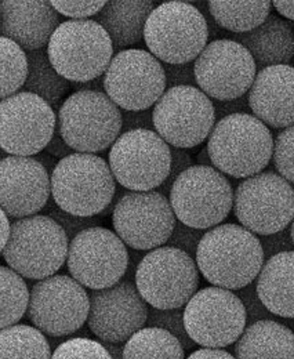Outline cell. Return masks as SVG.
<instances>
[{
	"instance_id": "obj_52",
	"label": "cell",
	"mask_w": 294,
	"mask_h": 359,
	"mask_svg": "<svg viewBox=\"0 0 294 359\" xmlns=\"http://www.w3.org/2000/svg\"><path fill=\"white\" fill-rule=\"evenodd\" d=\"M111 359H123V344L119 343H102Z\"/></svg>"
},
{
	"instance_id": "obj_36",
	"label": "cell",
	"mask_w": 294,
	"mask_h": 359,
	"mask_svg": "<svg viewBox=\"0 0 294 359\" xmlns=\"http://www.w3.org/2000/svg\"><path fill=\"white\" fill-rule=\"evenodd\" d=\"M271 161L278 175L294 185V125L281 130L274 138Z\"/></svg>"
},
{
	"instance_id": "obj_18",
	"label": "cell",
	"mask_w": 294,
	"mask_h": 359,
	"mask_svg": "<svg viewBox=\"0 0 294 359\" xmlns=\"http://www.w3.org/2000/svg\"><path fill=\"white\" fill-rule=\"evenodd\" d=\"M55 128L57 115L41 97L20 91L0 100V148L7 155L41 154Z\"/></svg>"
},
{
	"instance_id": "obj_54",
	"label": "cell",
	"mask_w": 294,
	"mask_h": 359,
	"mask_svg": "<svg viewBox=\"0 0 294 359\" xmlns=\"http://www.w3.org/2000/svg\"><path fill=\"white\" fill-rule=\"evenodd\" d=\"M290 235H292V241H293V245H294V219L293 222H292V224H290Z\"/></svg>"
},
{
	"instance_id": "obj_5",
	"label": "cell",
	"mask_w": 294,
	"mask_h": 359,
	"mask_svg": "<svg viewBox=\"0 0 294 359\" xmlns=\"http://www.w3.org/2000/svg\"><path fill=\"white\" fill-rule=\"evenodd\" d=\"M54 69L69 83H84L104 76L114 46L94 20H67L58 25L46 47Z\"/></svg>"
},
{
	"instance_id": "obj_35",
	"label": "cell",
	"mask_w": 294,
	"mask_h": 359,
	"mask_svg": "<svg viewBox=\"0 0 294 359\" xmlns=\"http://www.w3.org/2000/svg\"><path fill=\"white\" fill-rule=\"evenodd\" d=\"M51 359H111L104 344L86 336L72 337L58 344Z\"/></svg>"
},
{
	"instance_id": "obj_1",
	"label": "cell",
	"mask_w": 294,
	"mask_h": 359,
	"mask_svg": "<svg viewBox=\"0 0 294 359\" xmlns=\"http://www.w3.org/2000/svg\"><path fill=\"white\" fill-rule=\"evenodd\" d=\"M195 262L213 286L236 292L257 279L265 260L257 235L227 223L205 232Z\"/></svg>"
},
{
	"instance_id": "obj_21",
	"label": "cell",
	"mask_w": 294,
	"mask_h": 359,
	"mask_svg": "<svg viewBox=\"0 0 294 359\" xmlns=\"http://www.w3.org/2000/svg\"><path fill=\"white\" fill-rule=\"evenodd\" d=\"M51 198L50 175L34 156L0 161V209L8 219L39 215Z\"/></svg>"
},
{
	"instance_id": "obj_51",
	"label": "cell",
	"mask_w": 294,
	"mask_h": 359,
	"mask_svg": "<svg viewBox=\"0 0 294 359\" xmlns=\"http://www.w3.org/2000/svg\"><path fill=\"white\" fill-rule=\"evenodd\" d=\"M34 158H35V159L42 165L43 168L47 170V173H48V175H51V173H53V170L55 169V166H57V163H58V159L53 158L51 155L46 154L44 151L41 152V154H38V155H35Z\"/></svg>"
},
{
	"instance_id": "obj_23",
	"label": "cell",
	"mask_w": 294,
	"mask_h": 359,
	"mask_svg": "<svg viewBox=\"0 0 294 359\" xmlns=\"http://www.w3.org/2000/svg\"><path fill=\"white\" fill-rule=\"evenodd\" d=\"M60 24L61 15L50 1H0V36L10 39L25 53L47 47Z\"/></svg>"
},
{
	"instance_id": "obj_19",
	"label": "cell",
	"mask_w": 294,
	"mask_h": 359,
	"mask_svg": "<svg viewBox=\"0 0 294 359\" xmlns=\"http://www.w3.org/2000/svg\"><path fill=\"white\" fill-rule=\"evenodd\" d=\"M194 71L196 88L211 101L246 95L257 74L250 53L228 38L209 42L194 61Z\"/></svg>"
},
{
	"instance_id": "obj_41",
	"label": "cell",
	"mask_w": 294,
	"mask_h": 359,
	"mask_svg": "<svg viewBox=\"0 0 294 359\" xmlns=\"http://www.w3.org/2000/svg\"><path fill=\"white\" fill-rule=\"evenodd\" d=\"M289 226L279 232L271 233V235L258 236V241H260V245H261V249L264 253V260H268V259H271L276 255L285 253V252H294L293 241H292Z\"/></svg>"
},
{
	"instance_id": "obj_20",
	"label": "cell",
	"mask_w": 294,
	"mask_h": 359,
	"mask_svg": "<svg viewBox=\"0 0 294 359\" xmlns=\"http://www.w3.org/2000/svg\"><path fill=\"white\" fill-rule=\"evenodd\" d=\"M88 300L86 323L101 343L123 344L147 326L149 307L133 280L123 278L111 287L91 290Z\"/></svg>"
},
{
	"instance_id": "obj_53",
	"label": "cell",
	"mask_w": 294,
	"mask_h": 359,
	"mask_svg": "<svg viewBox=\"0 0 294 359\" xmlns=\"http://www.w3.org/2000/svg\"><path fill=\"white\" fill-rule=\"evenodd\" d=\"M196 162L198 165H202V166H213L211 165V156H209V152H208V148H202L199 151V154L196 155Z\"/></svg>"
},
{
	"instance_id": "obj_37",
	"label": "cell",
	"mask_w": 294,
	"mask_h": 359,
	"mask_svg": "<svg viewBox=\"0 0 294 359\" xmlns=\"http://www.w3.org/2000/svg\"><path fill=\"white\" fill-rule=\"evenodd\" d=\"M43 210L46 212V216L51 217L54 222H57L58 224L61 225V228L65 231L69 241L87 228L101 226V217L100 216H94V217L74 216V215L67 213V212L61 210L60 208H57V205L54 203V201L51 198H50V201L47 202L46 208Z\"/></svg>"
},
{
	"instance_id": "obj_28",
	"label": "cell",
	"mask_w": 294,
	"mask_h": 359,
	"mask_svg": "<svg viewBox=\"0 0 294 359\" xmlns=\"http://www.w3.org/2000/svg\"><path fill=\"white\" fill-rule=\"evenodd\" d=\"M27 61L28 74L21 91L41 97L53 109L60 108L62 98L71 89V83L54 69L46 48L28 51Z\"/></svg>"
},
{
	"instance_id": "obj_2",
	"label": "cell",
	"mask_w": 294,
	"mask_h": 359,
	"mask_svg": "<svg viewBox=\"0 0 294 359\" xmlns=\"http://www.w3.org/2000/svg\"><path fill=\"white\" fill-rule=\"evenodd\" d=\"M51 199L61 210L79 217L101 216L112 203L116 181L105 159L74 152L58 161L50 175Z\"/></svg>"
},
{
	"instance_id": "obj_39",
	"label": "cell",
	"mask_w": 294,
	"mask_h": 359,
	"mask_svg": "<svg viewBox=\"0 0 294 359\" xmlns=\"http://www.w3.org/2000/svg\"><path fill=\"white\" fill-rule=\"evenodd\" d=\"M53 8L69 20H90L95 17L107 1H50Z\"/></svg>"
},
{
	"instance_id": "obj_8",
	"label": "cell",
	"mask_w": 294,
	"mask_h": 359,
	"mask_svg": "<svg viewBox=\"0 0 294 359\" xmlns=\"http://www.w3.org/2000/svg\"><path fill=\"white\" fill-rule=\"evenodd\" d=\"M199 283L195 259L168 245L147 252L134 275L141 297L158 310L184 309L199 290Z\"/></svg>"
},
{
	"instance_id": "obj_25",
	"label": "cell",
	"mask_w": 294,
	"mask_h": 359,
	"mask_svg": "<svg viewBox=\"0 0 294 359\" xmlns=\"http://www.w3.org/2000/svg\"><path fill=\"white\" fill-rule=\"evenodd\" d=\"M154 8V1L112 0L105 3L94 21L108 34L114 51H122L144 39L145 22Z\"/></svg>"
},
{
	"instance_id": "obj_7",
	"label": "cell",
	"mask_w": 294,
	"mask_h": 359,
	"mask_svg": "<svg viewBox=\"0 0 294 359\" xmlns=\"http://www.w3.org/2000/svg\"><path fill=\"white\" fill-rule=\"evenodd\" d=\"M144 42L162 64L194 62L209 43L208 24L189 1H163L145 22Z\"/></svg>"
},
{
	"instance_id": "obj_47",
	"label": "cell",
	"mask_w": 294,
	"mask_h": 359,
	"mask_svg": "<svg viewBox=\"0 0 294 359\" xmlns=\"http://www.w3.org/2000/svg\"><path fill=\"white\" fill-rule=\"evenodd\" d=\"M185 359H236L232 354L221 348H201L189 354Z\"/></svg>"
},
{
	"instance_id": "obj_49",
	"label": "cell",
	"mask_w": 294,
	"mask_h": 359,
	"mask_svg": "<svg viewBox=\"0 0 294 359\" xmlns=\"http://www.w3.org/2000/svg\"><path fill=\"white\" fill-rule=\"evenodd\" d=\"M272 7H275V10L285 18L290 20L294 22V1H272Z\"/></svg>"
},
{
	"instance_id": "obj_4",
	"label": "cell",
	"mask_w": 294,
	"mask_h": 359,
	"mask_svg": "<svg viewBox=\"0 0 294 359\" xmlns=\"http://www.w3.org/2000/svg\"><path fill=\"white\" fill-rule=\"evenodd\" d=\"M69 239L61 225L46 215L14 220L1 252L7 267L20 276L42 280L67 263Z\"/></svg>"
},
{
	"instance_id": "obj_16",
	"label": "cell",
	"mask_w": 294,
	"mask_h": 359,
	"mask_svg": "<svg viewBox=\"0 0 294 359\" xmlns=\"http://www.w3.org/2000/svg\"><path fill=\"white\" fill-rule=\"evenodd\" d=\"M67 267L71 276L90 290L121 282L128 267V249L111 229L93 226L69 241Z\"/></svg>"
},
{
	"instance_id": "obj_14",
	"label": "cell",
	"mask_w": 294,
	"mask_h": 359,
	"mask_svg": "<svg viewBox=\"0 0 294 359\" xmlns=\"http://www.w3.org/2000/svg\"><path fill=\"white\" fill-rule=\"evenodd\" d=\"M115 181L127 191H155L168 179L171 152L154 130H131L118 137L108 155Z\"/></svg>"
},
{
	"instance_id": "obj_24",
	"label": "cell",
	"mask_w": 294,
	"mask_h": 359,
	"mask_svg": "<svg viewBox=\"0 0 294 359\" xmlns=\"http://www.w3.org/2000/svg\"><path fill=\"white\" fill-rule=\"evenodd\" d=\"M228 39L243 46L250 53L257 71L275 65H290L293 61L292 24L276 14H269L250 32L232 35Z\"/></svg>"
},
{
	"instance_id": "obj_44",
	"label": "cell",
	"mask_w": 294,
	"mask_h": 359,
	"mask_svg": "<svg viewBox=\"0 0 294 359\" xmlns=\"http://www.w3.org/2000/svg\"><path fill=\"white\" fill-rule=\"evenodd\" d=\"M131 130H154L152 109L122 111V133Z\"/></svg>"
},
{
	"instance_id": "obj_31",
	"label": "cell",
	"mask_w": 294,
	"mask_h": 359,
	"mask_svg": "<svg viewBox=\"0 0 294 359\" xmlns=\"http://www.w3.org/2000/svg\"><path fill=\"white\" fill-rule=\"evenodd\" d=\"M123 359H185V351L166 330L147 326L123 344Z\"/></svg>"
},
{
	"instance_id": "obj_29",
	"label": "cell",
	"mask_w": 294,
	"mask_h": 359,
	"mask_svg": "<svg viewBox=\"0 0 294 359\" xmlns=\"http://www.w3.org/2000/svg\"><path fill=\"white\" fill-rule=\"evenodd\" d=\"M271 1H209L211 18L227 32L241 35L260 27L271 14Z\"/></svg>"
},
{
	"instance_id": "obj_17",
	"label": "cell",
	"mask_w": 294,
	"mask_h": 359,
	"mask_svg": "<svg viewBox=\"0 0 294 359\" xmlns=\"http://www.w3.org/2000/svg\"><path fill=\"white\" fill-rule=\"evenodd\" d=\"M175 223L168 198L159 191H126L112 210L114 232L138 252L165 246Z\"/></svg>"
},
{
	"instance_id": "obj_30",
	"label": "cell",
	"mask_w": 294,
	"mask_h": 359,
	"mask_svg": "<svg viewBox=\"0 0 294 359\" xmlns=\"http://www.w3.org/2000/svg\"><path fill=\"white\" fill-rule=\"evenodd\" d=\"M47 337L34 326L17 323L0 329V359H51Z\"/></svg>"
},
{
	"instance_id": "obj_50",
	"label": "cell",
	"mask_w": 294,
	"mask_h": 359,
	"mask_svg": "<svg viewBox=\"0 0 294 359\" xmlns=\"http://www.w3.org/2000/svg\"><path fill=\"white\" fill-rule=\"evenodd\" d=\"M71 88H74L75 91H104L102 76L84 83H71Z\"/></svg>"
},
{
	"instance_id": "obj_40",
	"label": "cell",
	"mask_w": 294,
	"mask_h": 359,
	"mask_svg": "<svg viewBox=\"0 0 294 359\" xmlns=\"http://www.w3.org/2000/svg\"><path fill=\"white\" fill-rule=\"evenodd\" d=\"M236 296L241 299L245 311H246V322L252 325L254 322L264 320V319H274L275 315L271 314L265 306L261 303L257 290H255V280L250 285L236 290Z\"/></svg>"
},
{
	"instance_id": "obj_46",
	"label": "cell",
	"mask_w": 294,
	"mask_h": 359,
	"mask_svg": "<svg viewBox=\"0 0 294 359\" xmlns=\"http://www.w3.org/2000/svg\"><path fill=\"white\" fill-rule=\"evenodd\" d=\"M44 152L48 154V155H51L53 158L61 161V159H64V158L72 155L75 151L62 140V137L60 135L58 129L55 128V132H54V135L51 137V140L48 141V144L46 145Z\"/></svg>"
},
{
	"instance_id": "obj_43",
	"label": "cell",
	"mask_w": 294,
	"mask_h": 359,
	"mask_svg": "<svg viewBox=\"0 0 294 359\" xmlns=\"http://www.w3.org/2000/svg\"><path fill=\"white\" fill-rule=\"evenodd\" d=\"M170 152H171V165H170L168 179L165 180V182L158 188V191L161 194H163L165 196H168L170 194V189H171V187H173V184L177 180V177L182 172H185L187 169L194 166V161L185 149L170 147Z\"/></svg>"
},
{
	"instance_id": "obj_32",
	"label": "cell",
	"mask_w": 294,
	"mask_h": 359,
	"mask_svg": "<svg viewBox=\"0 0 294 359\" xmlns=\"http://www.w3.org/2000/svg\"><path fill=\"white\" fill-rule=\"evenodd\" d=\"M29 287L22 276L0 266V329L17 325L27 314Z\"/></svg>"
},
{
	"instance_id": "obj_56",
	"label": "cell",
	"mask_w": 294,
	"mask_h": 359,
	"mask_svg": "<svg viewBox=\"0 0 294 359\" xmlns=\"http://www.w3.org/2000/svg\"><path fill=\"white\" fill-rule=\"evenodd\" d=\"M292 29H293V36H294V22L292 24Z\"/></svg>"
},
{
	"instance_id": "obj_11",
	"label": "cell",
	"mask_w": 294,
	"mask_h": 359,
	"mask_svg": "<svg viewBox=\"0 0 294 359\" xmlns=\"http://www.w3.org/2000/svg\"><path fill=\"white\" fill-rule=\"evenodd\" d=\"M88 293L69 275H53L29 289L27 318L48 337H67L79 332L87 320Z\"/></svg>"
},
{
	"instance_id": "obj_33",
	"label": "cell",
	"mask_w": 294,
	"mask_h": 359,
	"mask_svg": "<svg viewBox=\"0 0 294 359\" xmlns=\"http://www.w3.org/2000/svg\"><path fill=\"white\" fill-rule=\"evenodd\" d=\"M27 74V53L10 39L0 36V100L20 93Z\"/></svg>"
},
{
	"instance_id": "obj_27",
	"label": "cell",
	"mask_w": 294,
	"mask_h": 359,
	"mask_svg": "<svg viewBox=\"0 0 294 359\" xmlns=\"http://www.w3.org/2000/svg\"><path fill=\"white\" fill-rule=\"evenodd\" d=\"M236 359H294V332L275 319L248 325L235 343Z\"/></svg>"
},
{
	"instance_id": "obj_42",
	"label": "cell",
	"mask_w": 294,
	"mask_h": 359,
	"mask_svg": "<svg viewBox=\"0 0 294 359\" xmlns=\"http://www.w3.org/2000/svg\"><path fill=\"white\" fill-rule=\"evenodd\" d=\"M165 76H166V88H181V86H192L196 88L194 62L187 64H163Z\"/></svg>"
},
{
	"instance_id": "obj_48",
	"label": "cell",
	"mask_w": 294,
	"mask_h": 359,
	"mask_svg": "<svg viewBox=\"0 0 294 359\" xmlns=\"http://www.w3.org/2000/svg\"><path fill=\"white\" fill-rule=\"evenodd\" d=\"M10 220L6 216V213L0 209V255L8 241V235H10Z\"/></svg>"
},
{
	"instance_id": "obj_3",
	"label": "cell",
	"mask_w": 294,
	"mask_h": 359,
	"mask_svg": "<svg viewBox=\"0 0 294 359\" xmlns=\"http://www.w3.org/2000/svg\"><path fill=\"white\" fill-rule=\"evenodd\" d=\"M206 148L213 168L224 176L245 180L269 165L274 137L252 114H235L215 122Z\"/></svg>"
},
{
	"instance_id": "obj_10",
	"label": "cell",
	"mask_w": 294,
	"mask_h": 359,
	"mask_svg": "<svg viewBox=\"0 0 294 359\" xmlns=\"http://www.w3.org/2000/svg\"><path fill=\"white\" fill-rule=\"evenodd\" d=\"M234 215L257 236L279 232L294 219V187L278 173L261 172L234 191Z\"/></svg>"
},
{
	"instance_id": "obj_9",
	"label": "cell",
	"mask_w": 294,
	"mask_h": 359,
	"mask_svg": "<svg viewBox=\"0 0 294 359\" xmlns=\"http://www.w3.org/2000/svg\"><path fill=\"white\" fill-rule=\"evenodd\" d=\"M168 202L177 222L208 231L229 216L234 189L231 181L215 168L194 165L174 181Z\"/></svg>"
},
{
	"instance_id": "obj_26",
	"label": "cell",
	"mask_w": 294,
	"mask_h": 359,
	"mask_svg": "<svg viewBox=\"0 0 294 359\" xmlns=\"http://www.w3.org/2000/svg\"><path fill=\"white\" fill-rule=\"evenodd\" d=\"M255 290L271 314L294 319V252L265 260L255 279Z\"/></svg>"
},
{
	"instance_id": "obj_38",
	"label": "cell",
	"mask_w": 294,
	"mask_h": 359,
	"mask_svg": "<svg viewBox=\"0 0 294 359\" xmlns=\"http://www.w3.org/2000/svg\"><path fill=\"white\" fill-rule=\"evenodd\" d=\"M205 232L206 231L196 229V228H192V226H188V225L177 222L166 245L171 248H175V249L187 253L192 259H195L198 246H199L201 239L205 235Z\"/></svg>"
},
{
	"instance_id": "obj_45",
	"label": "cell",
	"mask_w": 294,
	"mask_h": 359,
	"mask_svg": "<svg viewBox=\"0 0 294 359\" xmlns=\"http://www.w3.org/2000/svg\"><path fill=\"white\" fill-rule=\"evenodd\" d=\"M214 107V115H215V122L235 115V114H250V107H249V100L248 94L236 98V100H229V101H213Z\"/></svg>"
},
{
	"instance_id": "obj_13",
	"label": "cell",
	"mask_w": 294,
	"mask_h": 359,
	"mask_svg": "<svg viewBox=\"0 0 294 359\" xmlns=\"http://www.w3.org/2000/svg\"><path fill=\"white\" fill-rule=\"evenodd\" d=\"M152 122L168 147L196 148L209 138L215 125L213 101L198 88L166 89L152 108Z\"/></svg>"
},
{
	"instance_id": "obj_15",
	"label": "cell",
	"mask_w": 294,
	"mask_h": 359,
	"mask_svg": "<svg viewBox=\"0 0 294 359\" xmlns=\"http://www.w3.org/2000/svg\"><path fill=\"white\" fill-rule=\"evenodd\" d=\"M184 326L195 344L224 348L235 344L243 333L246 311L236 293L209 286L198 290L185 304Z\"/></svg>"
},
{
	"instance_id": "obj_6",
	"label": "cell",
	"mask_w": 294,
	"mask_h": 359,
	"mask_svg": "<svg viewBox=\"0 0 294 359\" xmlns=\"http://www.w3.org/2000/svg\"><path fill=\"white\" fill-rule=\"evenodd\" d=\"M57 129L75 152L95 155L122 135V111L104 91H74L58 108Z\"/></svg>"
},
{
	"instance_id": "obj_34",
	"label": "cell",
	"mask_w": 294,
	"mask_h": 359,
	"mask_svg": "<svg viewBox=\"0 0 294 359\" xmlns=\"http://www.w3.org/2000/svg\"><path fill=\"white\" fill-rule=\"evenodd\" d=\"M147 326L163 329L173 334L181 343L184 351H191L195 347V343L188 336L184 326V309L158 310L151 307L148 311Z\"/></svg>"
},
{
	"instance_id": "obj_12",
	"label": "cell",
	"mask_w": 294,
	"mask_h": 359,
	"mask_svg": "<svg viewBox=\"0 0 294 359\" xmlns=\"http://www.w3.org/2000/svg\"><path fill=\"white\" fill-rule=\"evenodd\" d=\"M102 85L104 93L121 111L151 109L168 89L163 64L142 48L114 54Z\"/></svg>"
},
{
	"instance_id": "obj_55",
	"label": "cell",
	"mask_w": 294,
	"mask_h": 359,
	"mask_svg": "<svg viewBox=\"0 0 294 359\" xmlns=\"http://www.w3.org/2000/svg\"><path fill=\"white\" fill-rule=\"evenodd\" d=\"M6 156H7V154H6V152H4V151L0 148V161H1V159H4Z\"/></svg>"
},
{
	"instance_id": "obj_22",
	"label": "cell",
	"mask_w": 294,
	"mask_h": 359,
	"mask_svg": "<svg viewBox=\"0 0 294 359\" xmlns=\"http://www.w3.org/2000/svg\"><path fill=\"white\" fill-rule=\"evenodd\" d=\"M250 112L267 128L294 125V67L275 65L257 71L248 93Z\"/></svg>"
}]
</instances>
